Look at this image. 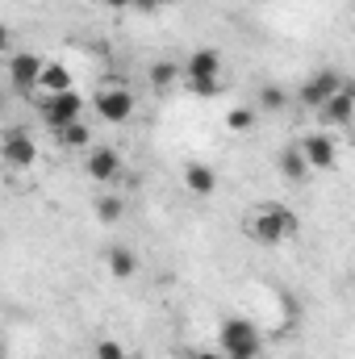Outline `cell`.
Here are the masks:
<instances>
[{"label": "cell", "instance_id": "obj_1", "mask_svg": "<svg viewBox=\"0 0 355 359\" xmlns=\"http://www.w3.org/2000/svg\"><path fill=\"white\" fill-rule=\"evenodd\" d=\"M247 238H255L260 247H280L288 238L301 234V217L284 205V201H260L247 209V222H243Z\"/></svg>", "mask_w": 355, "mask_h": 359}, {"label": "cell", "instance_id": "obj_2", "mask_svg": "<svg viewBox=\"0 0 355 359\" xmlns=\"http://www.w3.org/2000/svg\"><path fill=\"white\" fill-rule=\"evenodd\" d=\"M29 100H34V109H38L42 126H51L55 134H59V130H67V126H76V121H84V96H80L76 88H72V92H55V96L34 92Z\"/></svg>", "mask_w": 355, "mask_h": 359}, {"label": "cell", "instance_id": "obj_3", "mask_svg": "<svg viewBox=\"0 0 355 359\" xmlns=\"http://www.w3.org/2000/svg\"><path fill=\"white\" fill-rule=\"evenodd\" d=\"M217 347L226 351L230 359H255L264 339H260V326L247 322V318H226L222 330H217Z\"/></svg>", "mask_w": 355, "mask_h": 359}, {"label": "cell", "instance_id": "obj_4", "mask_svg": "<svg viewBox=\"0 0 355 359\" xmlns=\"http://www.w3.org/2000/svg\"><path fill=\"white\" fill-rule=\"evenodd\" d=\"M4 72H8V84H13V92L34 96V92H38V84H42L46 59H42V55H34V50H13V55H8V63H4Z\"/></svg>", "mask_w": 355, "mask_h": 359}, {"label": "cell", "instance_id": "obj_5", "mask_svg": "<svg viewBox=\"0 0 355 359\" xmlns=\"http://www.w3.org/2000/svg\"><path fill=\"white\" fill-rule=\"evenodd\" d=\"M343 84H347V76L343 72H335V67H322V72H314L309 80H301V88H297V104L301 109H322L335 92H343Z\"/></svg>", "mask_w": 355, "mask_h": 359}, {"label": "cell", "instance_id": "obj_6", "mask_svg": "<svg viewBox=\"0 0 355 359\" xmlns=\"http://www.w3.org/2000/svg\"><path fill=\"white\" fill-rule=\"evenodd\" d=\"M0 155H4L8 172H25V168L38 163V142H34V134L25 126H8L4 138H0Z\"/></svg>", "mask_w": 355, "mask_h": 359}, {"label": "cell", "instance_id": "obj_7", "mask_svg": "<svg viewBox=\"0 0 355 359\" xmlns=\"http://www.w3.org/2000/svg\"><path fill=\"white\" fill-rule=\"evenodd\" d=\"M96 113H100V121H109V126H121V121H130L134 117V109H138V100H134V92L126 88V84H105V88H96Z\"/></svg>", "mask_w": 355, "mask_h": 359}, {"label": "cell", "instance_id": "obj_8", "mask_svg": "<svg viewBox=\"0 0 355 359\" xmlns=\"http://www.w3.org/2000/svg\"><path fill=\"white\" fill-rule=\"evenodd\" d=\"M297 142H301V151H305V159H309L314 172H335V168H339V147H335V138H330L326 130L301 134Z\"/></svg>", "mask_w": 355, "mask_h": 359}, {"label": "cell", "instance_id": "obj_9", "mask_svg": "<svg viewBox=\"0 0 355 359\" xmlns=\"http://www.w3.org/2000/svg\"><path fill=\"white\" fill-rule=\"evenodd\" d=\"M318 121H322V126H335V130H343V126L355 121V84L351 80L343 84V92H335V96L318 109Z\"/></svg>", "mask_w": 355, "mask_h": 359}, {"label": "cell", "instance_id": "obj_10", "mask_svg": "<svg viewBox=\"0 0 355 359\" xmlns=\"http://www.w3.org/2000/svg\"><path fill=\"white\" fill-rule=\"evenodd\" d=\"M84 172H88L96 184H117V180H121V155H117L113 147H88Z\"/></svg>", "mask_w": 355, "mask_h": 359}, {"label": "cell", "instance_id": "obj_11", "mask_svg": "<svg viewBox=\"0 0 355 359\" xmlns=\"http://www.w3.org/2000/svg\"><path fill=\"white\" fill-rule=\"evenodd\" d=\"M192 80H222V55L213 46H196L184 63V84Z\"/></svg>", "mask_w": 355, "mask_h": 359}, {"label": "cell", "instance_id": "obj_12", "mask_svg": "<svg viewBox=\"0 0 355 359\" xmlns=\"http://www.w3.org/2000/svg\"><path fill=\"white\" fill-rule=\"evenodd\" d=\"M276 168H280V176L288 180V184H305V180L314 176V168H309V159H305V151H301V142H288V147L280 151V159H276Z\"/></svg>", "mask_w": 355, "mask_h": 359}, {"label": "cell", "instance_id": "obj_13", "mask_svg": "<svg viewBox=\"0 0 355 359\" xmlns=\"http://www.w3.org/2000/svg\"><path fill=\"white\" fill-rule=\"evenodd\" d=\"M180 180H184V188L192 192V196H213L217 192V172L209 168V163H188L184 172H180Z\"/></svg>", "mask_w": 355, "mask_h": 359}, {"label": "cell", "instance_id": "obj_14", "mask_svg": "<svg viewBox=\"0 0 355 359\" xmlns=\"http://www.w3.org/2000/svg\"><path fill=\"white\" fill-rule=\"evenodd\" d=\"M147 84L155 92H172L176 84H184V67L172 63V59H155V63L147 67Z\"/></svg>", "mask_w": 355, "mask_h": 359}, {"label": "cell", "instance_id": "obj_15", "mask_svg": "<svg viewBox=\"0 0 355 359\" xmlns=\"http://www.w3.org/2000/svg\"><path fill=\"white\" fill-rule=\"evenodd\" d=\"M105 264H109V276L113 280H134L138 276V255L130 247H109L105 251Z\"/></svg>", "mask_w": 355, "mask_h": 359}, {"label": "cell", "instance_id": "obj_16", "mask_svg": "<svg viewBox=\"0 0 355 359\" xmlns=\"http://www.w3.org/2000/svg\"><path fill=\"white\" fill-rule=\"evenodd\" d=\"M92 213H96V222H100V226H117V222H121V213H126V201H121V196H113V192H100V196L92 201Z\"/></svg>", "mask_w": 355, "mask_h": 359}, {"label": "cell", "instance_id": "obj_17", "mask_svg": "<svg viewBox=\"0 0 355 359\" xmlns=\"http://www.w3.org/2000/svg\"><path fill=\"white\" fill-rule=\"evenodd\" d=\"M38 92H46V96H55V92H72V67H63V63H46Z\"/></svg>", "mask_w": 355, "mask_h": 359}, {"label": "cell", "instance_id": "obj_18", "mask_svg": "<svg viewBox=\"0 0 355 359\" xmlns=\"http://www.w3.org/2000/svg\"><path fill=\"white\" fill-rule=\"evenodd\" d=\"M67 151H84V147H92V130H88V121H76V126H67V130H59L55 134Z\"/></svg>", "mask_w": 355, "mask_h": 359}, {"label": "cell", "instance_id": "obj_19", "mask_svg": "<svg viewBox=\"0 0 355 359\" xmlns=\"http://www.w3.org/2000/svg\"><path fill=\"white\" fill-rule=\"evenodd\" d=\"M255 117H260V109H255V104H234V109L226 113V130H234V134H247V130L255 126Z\"/></svg>", "mask_w": 355, "mask_h": 359}, {"label": "cell", "instance_id": "obj_20", "mask_svg": "<svg viewBox=\"0 0 355 359\" xmlns=\"http://www.w3.org/2000/svg\"><path fill=\"white\" fill-rule=\"evenodd\" d=\"M288 100H293V96H288V88H280V84H264V88H260V109H264V113H284Z\"/></svg>", "mask_w": 355, "mask_h": 359}, {"label": "cell", "instance_id": "obj_21", "mask_svg": "<svg viewBox=\"0 0 355 359\" xmlns=\"http://www.w3.org/2000/svg\"><path fill=\"white\" fill-rule=\"evenodd\" d=\"M96 359H126V347L117 339H100L96 343Z\"/></svg>", "mask_w": 355, "mask_h": 359}, {"label": "cell", "instance_id": "obj_22", "mask_svg": "<svg viewBox=\"0 0 355 359\" xmlns=\"http://www.w3.org/2000/svg\"><path fill=\"white\" fill-rule=\"evenodd\" d=\"M188 92H192V96H201V100H209V96H217V92H222V80H192Z\"/></svg>", "mask_w": 355, "mask_h": 359}, {"label": "cell", "instance_id": "obj_23", "mask_svg": "<svg viewBox=\"0 0 355 359\" xmlns=\"http://www.w3.org/2000/svg\"><path fill=\"white\" fill-rule=\"evenodd\" d=\"M134 13H142V17L147 13H159V0H134Z\"/></svg>", "mask_w": 355, "mask_h": 359}, {"label": "cell", "instance_id": "obj_24", "mask_svg": "<svg viewBox=\"0 0 355 359\" xmlns=\"http://www.w3.org/2000/svg\"><path fill=\"white\" fill-rule=\"evenodd\" d=\"M188 359H230L226 351H192Z\"/></svg>", "mask_w": 355, "mask_h": 359}, {"label": "cell", "instance_id": "obj_25", "mask_svg": "<svg viewBox=\"0 0 355 359\" xmlns=\"http://www.w3.org/2000/svg\"><path fill=\"white\" fill-rule=\"evenodd\" d=\"M100 4H105V8H117V13H121V8H134V0H100Z\"/></svg>", "mask_w": 355, "mask_h": 359}, {"label": "cell", "instance_id": "obj_26", "mask_svg": "<svg viewBox=\"0 0 355 359\" xmlns=\"http://www.w3.org/2000/svg\"><path fill=\"white\" fill-rule=\"evenodd\" d=\"M163 4H176V0H159V8H163Z\"/></svg>", "mask_w": 355, "mask_h": 359}, {"label": "cell", "instance_id": "obj_27", "mask_svg": "<svg viewBox=\"0 0 355 359\" xmlns=\"http://www.w3.org/2000/svg\"><path fill=\"white\" fill-rule=\"evenodd\" d=\"M351 271H355V255H351Z\"/></svg>", "mask_w": 355, "mask_h": 359}, {"label": "cell", "instance_id": "obj_28", "mask_svg": "<svg viewBox=\"0 0 355 359\" xmlns=\"http://www.w3.org/2000/svg\"><path fill=\"white\" fill-rule=\"evenodd\" d=\"M126 359H138V355H126Z\"/></svg>", "mask_w": 355, "mask_h": 359}]
</instances>
